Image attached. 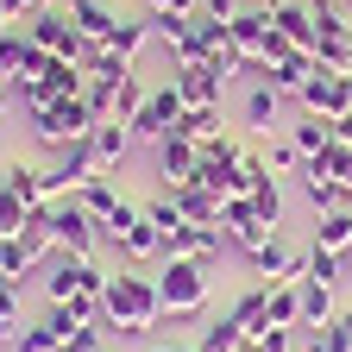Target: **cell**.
I'll use <instances>...</instances> for the list:
<instances>
[{
	"mask_svg": "<svg viewBox=\"0 0 352 352\" xmlns=\"http://www.w3.org/2000/svg\"><path fill=\"white\" fill-rule=\"evenodd\" d=\"M57 352H63V346H57Z\"/></svg>",
	"mask_w": 352,
	"mask_h": 352,
	"instance_id": "obj_53",
	"label": "cell"
},
{
	"mask_svg": "<svg viewBox=\"0 0 352 352\" xmlns=\"http://www.w3.org/2000/svg\"><path fill=\"white\" fill-rule=\"evenodd\" d=\"M252 208H258L264 220H271V227H277V220H283V189H277V176H271V183H264V189L252 195Z\"/></svg>",
	"mask_w": 352,
	"mask_h": 352,
	"instance_id": "obj_40",
	"label": "cell"
},
{
	"mask_svg": "<svg viewBox=\"0 0 352 352\" xmlns=\"http://www.w3.org/2000/svg\"><path fill=\"white\" fill-rule=\"evenodd\" d=\"M245 352H252V346H245Z\"/></svg>",
	"mask_w": 352,
	"mask_h": 352,
	"instance_id": "obj_54",
	"label": "cell"
},
{
	"mask_svg": "<svg viewBox=\"0 0 352 352\" xmlns=\"http://www.w3.org/2000/svg\"><path fill=\"white\" fill-rule=\"evenodd\" d=\"M13 25H19V19H7V13H0V38H7V32H13Z\"/></svg>",
	"mask_w": 352,
	"mask_h": 352,
	"instance_id": "obj_47",
	"label": "cell"
},
{
	"mask_svg": "<svg viewBox=\"0 0 352 352\" xmlns=\"http://www.w3.org/2000/svg\"><path fill=\"white\" fill-rule=\"evenodd\" d=\"M264 296H271V327H302V277L264 283Z\"/></svg>",
	"mask_w": 352,
	"mask_h": 352,
	"instance_id": "obj_25",
	"label": "cell"
},
{
	"mask_svg": "<svg viewBox=\"0 0 352 352\" xmlns=\"http://www.w3.org/2000/svg\"><path fill=\"white\" fill-rule=\"evenodd\" d=\"M333 145H352V107H346V113L333 120Z\"/></svg>",
	"mask_w": 352,
	"mask_h": 352,
	"instance_id": "obj_45",
	"label": "cell"
},
{
	"mask_svg": "<svg viewBox=\"0 0 352 352\" xmlns=\"http://www.w3.org/2000/svg\"><path fill=\"white\" fill-rule=\"evenodd\" d=\"M308 7H315V25H321V51H315V57L346 76V69H352V19H346L340 7H327V0H308Z\"/></svg>",
	"mask_w": 352,
	"mask_h": 352,
	"instance_id": "obj_9",
	"label": "cell"
},
{
	"mask_svg": "<svg viewBox=\"0 0 352 352\" xmlns=\"http://www.w3.org/2000/svg\"><path fill=\"white\" fill-rule=\"evenodd\" d=\"M201 13H208V19H220V25H233V19L245 13V0H208Z\"/></svg>",
	"mask_w": 352,
	"mask_h": 352,
	"instance_id": "obj_43",
	"label": "cell"
},
{
	"mask_svg": "<svg viewBox=\"0 0 352 352\" xmlns=\"http://www.w3.org/2000/svg\"><path fill=\"white\" fill-rule=\"evenodd\" d=\"M189 107H183V95H176V82H164V88H151L145 95V107L132 113V139H145V145H157V139H170L176 132V120H183Z\"/></svg>",
	"mask_w": 352,
	"mask_h": 352,
	"instance_id": "obj_4",
	"label": "cell"
},
{
	"mask_svg": "<svg viewBox=\"0 0 352 352\" xmlns=\"http://www.w3.org/2000/svg\"><path fill=\"white\" fill-rule=\"evenodd\" d=\"M315 245H327V252H346V245H352V208L315 214Z\"/></svg>",
	"mask_w": 352,
	"mask_h": 352,
	"instance_id": "obj_29",
	"label": "cell"
},
{
	"mask_svg": "<svg viewBox=\"0 0 352 352\" xmlns=\"http://www.w3.org/2000/svg\"><path fill=\"white\" fill-rule=\"evenodd\" d=\"M151 38H157V32H151V19H120V25H113V38H107V51H113L120 63H139V51H145Z\"/></svg>",
	"mask_w": 352,
	"mask_h": 352,
	"instance_id": "obj_27",
	"label": "cell"
},
{
	"mask_svg": "<svg viewBox=\"0 0 352 352\" xmlns=\"http://www.w3.org/2000/svg\"><path fill=\"white\" fill-rule=\"evenodd\" d=\"M101 352H107V346H101Z\"/></svg>",
	"mask_w": 352,
	"mask_h": 352,
	"instance_id": "obj_52",
	"label": "cell"
},
{
	"mask_svg": "<svg viewBox=\"0 0 352 352\" xmlns=\"http://www.w3.org/2000/svg\"><path fill=\"white\" fill-rule=\"evenodd\" d=\"M220 245H227V233H220V227H183V233H170L164 258H195V264H214V258H220Z\"/></svg>",
	"mask_w": 352,
	"mask_h": 352,
	"instance_id": "obj_15",
	"label": "cell"
},
{
	"mask_svg": "<svg viewBox=\"0 0 352 352\" xmlns=\"http://www.w3.org/2000/svg\"><path fill=\"white\" fill-rule=\"evenodd\" d=\"M289 145H296L302 157H321V151L333 145V120H321V113H302V120L289 126Z\"/></svg>",
	"mask_w": 352,
	"mask_h": 352,
	"instance_id": "obj_26",
	"label": "cell"
},
{
	"mask_svg": "<svg viewBox=\"0 0 352 352\" xmlns=\"http://www.w3.org/2000/svg\"><path fill=\"white\" fill-rule=\"evenodd\" d=\"M25 32H32V44H38V51H51V57H69V63L82 57V44H88L63 7H38V13L25 19Z\"/></svg>",
	"mask_w": 352,
	"mask_h": 352,
	"instance_id": "obj_5",
	"label": "cell"
},
{
	"mask_svg": "<svg viewBox=\"0 0 352 352\" xmlns=\"http://www.w3.org/2000/svg\"><path fill=\"white\" fill-rule=\"evenodd\" d=\"M151 352H195V346H151Z\"/></svg>",
	"mask_w": 352,
	"mask_h": 352,
	"instance_id": "obj_48",
	"label": "cell"
},
{
	"mask_svg": "<svg viewBox=\"0 0 352 352\" xmlns=\"http://www.w3.org/2000/svg\"><path fill=\"white\" fill-rule=\"evenodd\" d=\"M139 220H145V208H139V201H120V208L107 214V227H101V233H107V239H120L126 227H139Z\"/></svg>",
	"mask_w": 352,
	"mask_h": 352,
	"instance_id": "obj_39",
	"label": "cell"
},
{
	"mask_svg": "<svg viewBox=\"0 0 352 352\" xmlns=\"http://www.w3.org/2000/svg\"><path fill=\"white\" fill-rule=\"evenodd\" d=\"M88 145H95L101 176H120V164H126V151H132V126H95V132H88Z\"/></svg>",
	"mask_w": 352,
	"mask_h": 352,
	"instance_id": "obj_19",
	"label": "cell"
},
{
	"mask_svg": "<svg viewBox=\"0 0 352 352\" xmlns=\"http://www.w3.org/2000/svg\"><path fill=\"white\" fill-rule=\"evenodd\" d=\"M151 13H195V0H151Z\"/></svg>",
	"mask_w": 352,
	"mask_h": 352,
	"instance_id": "obj_46",
	"label": "cell"
},
{
	"mask_svg": "<svg viewBox=\"0 0 352 352\" xmlns=\"http://www.w3.org/2000/svg\"><path fill=\"white\" fill-rule=\"evenodd\" d=\"M44 7V0H0V13H7V19H32Z\"/></svg>",
	"mask_w": 352,
	"mask_h": 352,
	"instance_id": "obj_44",
	"label": "cell"
},
{
	"mask_svg": "<svg viewBox=\"0 0 352 352\" xmlns=\"http://www.w3.org/2000/svg\"><path fill=\"white\" fill-rule=\"evenodd\" d=\"M170 82H176V95H183V107H220V88H227V76L214 63H176Z\"/></svg>",
	"mask_w": 352,
	"mask_h": 352,
	"instance_id": "obj_11",
	"label": "cell"
},
{
	"mask_svg": "<svg viewBox=\"0 0 352 352\" xmlns=\"http://www.w3.org/2000/svg\"><path fill=\"white\" fill-rule=\"evenodd\" d=\"M195 170H201V145H195V139H183V132L157 139V189L195 183Z\"/></svg>",
	"mask_w": 352,
	"mask_h": 352,
	"instance_id": "obj_10",
	"label": "cell"
},
{
	"mask_svg": "<svg viewBox=\"0 0 352 352\" xmlns=\"http://www.w3.org/2000/svg\"><path fill=\"white\" fill-rule=\"evenodd\" d=\"M302 277H315V283H340V277H346V258L327 252V245H308V252H302Z\"/></svg>",
	"mask_w": 352,
	"mask_h": 352,
	"instance_id": "obj_31",
	"label": "cell"
},
{
	"mask_svg": "<svg viewBox=\"0 0 352 352\" xmlns=\"http://www.w3.org/2000/svg\"><path fill=\"white\" fill-rule=\"evenodd\" d=\"M7 189H13L25 208H51V189H44V170H38V164H19V157H13V164H7Z\"/></svg>",
	"mask_w": 352,
	"mask_h": 352,
	"instance_id": "obj_23",
	"label": "cell"
},
{
	"mask_svg": "<svg viewBox=\"0 0 352 352\" xmlns=\"http://www.w3.org/2000/svg\"><path fill=\"white\" fill-rule=\"evenodd\" d=\"M32 271H38V264L25 258V245H19V239H0V283H13V289H19Z\"/></svg>",
	"mask_w": 352,
	"mask_h": 352,
	"instance_id": "obj_33",
	"label": "cell"
},
{
	"mask_svg": "<svg viewBox=\"0 0 352 352\" xmlns=\"http://www.w3.org/2000/svg\"><path fill=\"white\" fill-rule=\"evenodd\" d=\"M340 258H346V271H352V245H346V252H340Z\"/></svg>",
	"mask_w": 352,
	"mask_h": 352,
	"instance_id": "obj_49",
	"label": "cell"
},
{
	"mask_svg": "<svg viewBox=\"0 0 352 352\" xmlns=\"http://www.w3.org/2000/svg\"><path fill=\"white\" fill-rule=\"evenodd\" d=\"M25 214H32V208H25V201H19V195H13L7 183H0V239H19Z\"/></svg>",
	"mask_w": 352,
	"mask_h": 352,
	"instance_id": "obj_34",
	"label": "cell"
},
{
	"mask_svg": "<svg viewBox=\"0 0 352 352\" xmlns=\"http://www.w3.org/2000/svg\"><path fill=\"white\" fill-rule=\"evenodd\" d=\"M32 132H38L44 145L63 151V145H76V139H88V132H95V107H88V95H69V101H57L51 113H38Z\"/></svg>",
	"mask_w": 352,
	"mask_h": 352,
	"instance_id": "obj_3",
	"label": "cell"
},
{
	"mask_svg": "<svg viewBox=\"0 0 352 352\" xmlns=\"http://www.w3.org/2000/svg\"><path fill=\"white\" fill-rule=\"evenodd\" d=\"M57 7L76 19V32H82L88 44H107V38H113V25H120V13H107L101 0H57Z\"/></svg>",
	"mask_w": 352,
	"mask_h": 352,
	"instance_id": "obj_16",
	"label": "cell"
},
{
	"mask_svg": "<svg viewBox=\"0 0 352 352\" xmlns=\"http://www.w3.org/2000/svg\"><path fill=\"white\" fill-rule=\"evenodd\" d=\"M164 195L183 208L189 227H220V208H227V201H220L214 189H201V183H176V189H164Z\"/></svg>",
	"mask_w": 352,
	"mask_h": 352,
	"instance_id": "obj_14",
	"label": "cell"
},
{
	"mask_svg": "<svg viewBox=\"0 0 352 352\" xmlns=\"http://www.w3.org/2000/svg\"><path fill=\"white\" fill-rule=\"evenodd\" d=\"M252 352H296V327H264L252 340Z\"/></svg>",
	"mask_w": 352,
	"mask_h": 352,
	"instance_id": "obj_41",
	"label": "cell"
},
{
	"mask_svg": "<svg viewBox=\"0 0 352 352\" xmlns=\"http://www.w3.org/2000/svg\"><path fill=\"white\" fill-rule=\"evenodd\" d=\"M208 289H214L208 264H195V258H164V271H157L164 315H176V321H195L201 308H208Z\"/></svg>",
	"mask_w": 352,
	"mask_h": 352,
	"instance_id": "obj_2",
	"label": "cell"
},
{
	"mask_svg": "<svg viewBox=\"0 0 352 352\" xmlns=\"http://www.w3.org/2000/svg\"><path fill=\"white\" fill-rule=\"evenodd\" d=\"M220 233H227V245H239V252L252 258V252H258L264 239H271L277 227H271V220H264V214H258L245 195H227V208H220Z\"/></svg>",
	"mask_w": 352,
	"mask_h": 352,
	"instance_id": "obj_7",
	"label": "cell"
},
{
	"mask_svg": "<svg viewBox=\"0 0 352 352\" xmlns=\"http://www.w3.org/2000/svg\"><path fill=\"white\" fill-rule=\"evenodd\" d=\"M327 7H346V0H327Z\"/></svg>",
	"mask_w": 352,
	"mask_h": 352,
	"instance_id": "obj_50",
	"label": "cell"
},
{
	"mask_svg": "<svg viewBox=\"0 0 352 352\" xmlns=\"http://www.w3.org/2000/svg\"><path fill=\"white\" fill-rule=\"evenodd\" d=\"M63 352H101V321H82V327L63 340Z\"/></svg>",
	"mask_w": 352,
	"mask_h": 352,
	"instance_id": "obj_42",
	"label": "cell"
},
{
	"mask_svg": "<svg viewBox=\"0 0 352 352\" xmlns=\"http://www.w3.org/2000/svg\"><path fill=\"white\" fill-rule=\"evenodd\" d=\"M139 208H145V220H151V227L164 233V245H170V233H183V227H189V220H183V208H176V201H170L164 189H157L151 201H139Z\"/></svg>",
	"mask_w": 352,
	"mask_h": 352,
	"instance_id": "obj_32",
	"label": "cell"
},
{
	"mask_svg": "<svg viewBox=\"0 0 352 352\" xmlns=\"http://www.w3.org/2000/svg\"><path fill=\"white\" fill-rule=\"evenodd\" d=\"M271 25L296 44V51H321V25H315V7H308V0H277Z\"/></svg>",
	"mask_w": 352,
	"mask_h": 352,
	"instance_id": "obj_13",
	"label": "cell"
},
{
	"mask_svg": "<svg viewBox=\"0 0 352 352\" xmlns=\"http://www.w3.org/2000/svg\"><path fill=\"white\" fill-rule=\"evenodd\" d=\"M264 164H271V176H302V164H308V157H302L289 139H271V157H264Z\"/></svg>",
	"mask_w": 352,
	"mask_h": 352,
	"instance_id": "obj_37",
	"label": "cell"
},
{
	"mask_svg": "<svg viewBox=\"0 0 352 352\" xmlns=\"http://www.w3.org/2000/svg\"><path fill=\"white\" fill-rule=\"evenodd\" d=\"M113 245H120V252H126L132 264H151V258H164V233L151 227V220H139V227H126V233H120Z\"/></svg>",
	"mask_w": 352,
	"mask_h": 352,
	"instance_id": "obj_28",
	"label": "cell"
},
{
	"mask_svg": "<svg viewBox=\"0 0 352 352\" xmlns=\"http://www.w3.org/2000/svg\"><path fill=\"white\" fill-rule=\"evenodd\" d=\"M76 208L95 220V227H107V214L120 208V189H113V176H95V183H82L76 189Z\"/></svg>",
	"mask_w": 352,
	"mask_h": 352,
	"instance_id": "obj_22",
	"label": "cell"
},
{
	"mask_svg": "<svg viewBox=\"0 0 352 352\" xmlns=\"http://www.w3.org/2000/svg\"><path fill=\"white\" fill-rule=\"evenodd\" d=\"M321 346H333V352H352V308H333V321L315 333Z\"/></svg>",
	"mask_w": 352,
	"mask_h": 352,
	"instance_id": "obj_36",
	"label": "cell"
},
{
	"mask_svg": "<svg viewBox=\"0 0 352 352\" xmlns=\"http://www.w3.org/2000/svg\"><path fill=\"white\" fill-rule=\"evenodd\" d=\"M195 352H245V327H239V321H227V315H220L214 327H201V340H195Z\"/></svg>",
	"mask_w": 352,
	"mask_h": 352,
	"instance_id": "obj_30",
	"label": "cell"
},
{
	"mask_svg": "<svg viewBox=\"0 0 352 352\" xmlns=\"http://www.w3.org/2000/svg\"><path fill=\"white\" fill-rule=\"evenodd\" d=\"M95 233H101V227L76 208V195L51 201V239H57V252H63V258H95Z\"/></svg>",
	"mask_w": 352,
	"mask_h": 352,
	"instance_id": "obj_6",
	"label": "cell"
},
{
	"mask_svg": "<svg viewBox=\"0 0 352 352\" xmlns=\"http://www.w3.org/2000/svg\"><path fill=\"white\" fill-rule=\"evenodd\" d=\"M25 321H19V289L13 283H0V340H13Z\"/></svg>",
	"mask_w": 352,
	"mask_h": 352,
	"instance_id": "obj_38",
	"label": "cell"
},
{
	"mask_svg": "<svg viewBox=\"0 0 352 352\" xmlns=\"http://www.w3.org/2000/svg\"><path fill=\"white\" fill-rule=\"evenodd\" d=\"M164 321V296H157V277L145 271H113L107 289H101V327H113L120 340H139Z\"/></svg>",
	"mask_w": 352,
	"mask_h": 352,
	"instance_id": "obj_1",
	"label": "cell"
},
{
	"mask_svg": "<svg viewBox=\"0 0 352 352\" xmlns=\"http://www.w3.org/2000/svg\"><path fill=\"white\" fill-rule=\"evenodd\" d=\"M302 113H321V120H340L346 107H352V88H346V76L340 69H327L321 57H315V76H308V88H302Z\"/></svg>",
	"mask_w": 352,
	"mask_h": 352,
	"instance_id": "obj_8",
	"label": "cell"
},
{
	"mask_svg": "<svg viewBox=\"0 0 352 352\" xmlns=\"http://www.w3.org/2000/svg\"><path fill=\"white\" fill-rule=\"evenodd\" d=\"M57 346H63V340L44 327V321H38V327H19V333L7 340V352H57Z\"/></svg>",
	"mask_w": 352,
	"mask_h": 352,
	"instance_id": "obj_35",
	"label": "cell"
},
{
	"mask_svg": "<svg viewBox=\"0 0 352 352\" xmlns=\"http://www.w3.org/2000/svg\"><path fill=\"white\" fill-rule=\"evenodd\" d=\"M264 82L277 88V95H302L308 88V76H315V51H289L283 63H271V69H258Z\"/></svg>",
	"mask_w": 352,
	"mask_h": 352,
	"instance_id": "obj_18",
	"label": "cell"
},
{
	"mask_svg": "<svg viewBox=\"0 0 352 352\" xmlns=\"http://www.w3.org/2000/svg\"><path fill=\"white\" fill-rule=\"evenodd\" d=\"M227 321H239V327H245V346H252L264 327H271V296H264V283H252V289H239V296H233Z\"/></svg>",
	"mask_w": 352,
	"mask_h": 352,
	"instance_id": "obj_17",
	"label": "cell"
},
{
	"mask_svg": "<svg viewBox=\"0 0 352 352\" xmlns=\"http://www.w3.org/2000/svg\"><path fill=\"white\" fill-rule=\"evenodd\" d=\"M252 277H258V283H289V277H302V252H296L283 233H271V239L252 252Z\"/></svg>",
	"mask_w": 352,
	"mask_h": 352,
	"instance_id": "obj_12",
	"label": "cell"
},
{
	"mask_svg": "<svg viewBox=\"0 0 352 352\" xmlns=\"http://www.w3.org/2000/svg\"><path fill=\"white\" fill-rule=\"evenodd\" d=\"M333 283H315V277H302V333H321L333 321Z\"/></svg>",
	"mask_w": 352,
	"mask_h": 352,
	"instance_id": "obj_21",
	"label": "cell"
},
{
	"mask_svg": "<svg viewBox=\"0 0 352 352\" xmlns=\"http://www.w3.org/2000/svg\"><path fill=\"white\" fill-rule=\"evenodd\" d=\"M88 264H95V258H63V252H57V271L44 277V296H51V302H76V289H82V277H88Z\"/></svg>",
	"mask_w": 352,
	"mask_h": 352,
	"instance_id": "obj_24",
	"label": "cell"
},
{
	"mask_svg": "<svg viewBox=\"0 0 352 352\" xmlns=\"http://www.w3.org/2000/svg\"><path fill=\"white\" fill-rule=\"evenodd\" d=\"M277 107H283V95H277V88L264 82V76H252L245 107H239V113H245V126H252V132H271V126H277Z\"/></svg>",
	"mask_w": 352,
	"mask_h": 352,
	"instance_id": "obj_20",
	"label": "cell"
},
{
	"mask_svg": "<svg viewBox=\"0 0 352 352\" xmlns=\"http://www.w3.org/2000/svg\"><path fill=\"white\" fill-rule=\"evenodd\" d=\"M0 113H7V101H0Z\"/></svg>",
	"mask_w": 352,
	"mask_h": 352,
	"instance_id": "obj_51",
	"label": "cell"
}]
</instances>
